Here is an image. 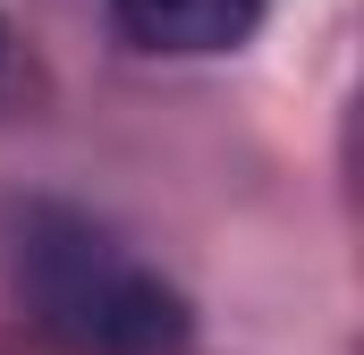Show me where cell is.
<instances>
[{
    "mask_svg": "<svg viewBox=\"0 0 364 355\" xmlns=\"http://www.w3.org/2000/svg\"><path fill=\"white\" fill-rule=\"evenodd\" d=\"M9 271L26 322L68 355H178L195 330L178 288L77 203H26Z\"/></svg>",
    "mask_w": 364,
    "mask_h": 355,
    "instance_id": "6da1fadb",
    "label": "cell"
},
{
    "mask_svg": "<svg viewBox=\"0 0 364 355\" xmlns=\"http://www.w3.org/2000/svg\"><path fill=\"white\" fill-rule=\"evenodd\" d=\"M272 0H110V26L136 51H170V60H212L237 51L263 26Z\"/></svg>",
    "mask_w": 364,
    "mask_h": 355,
    "instance_id": "7a4b0ae2",
    "label": "cell"
},
{
    "mask_svg": "<svg viewBox=\"0 0 364 355\" xmlns=\"http://www.w3.org/2000/svg\"><path fill=\"white\" fill-rule=\"evenodd\" d=\"M0 51H9V26H0Z\"/></svg>",
    "mask_w": 364,
    "mask_h": 355,
    "instance_id": "3957f363",
    "label": "cell"
}]
</instances>
